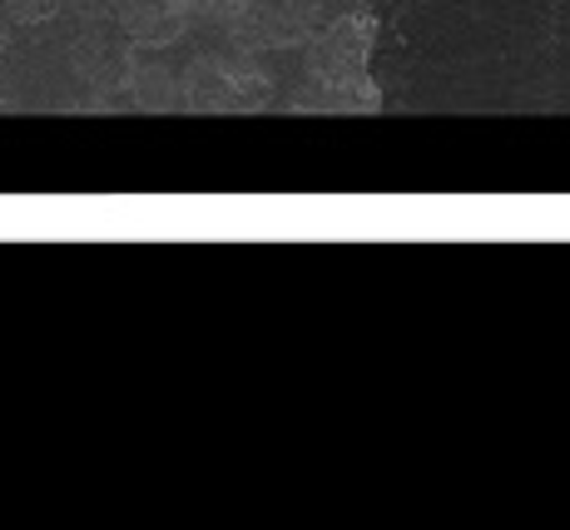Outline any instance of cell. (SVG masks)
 I'll return each instance as SVG.
<instances>
[{
    "mask_svg": "<svg viewBox=\"0 0 570 530\" xmlns=\"http://www.w3.org/2000/svg\"><path fill=\"white\" fill-rule=\"evenodd\" d=\"M303 65H308V80L303 95L293 99L298 109H372L377 105V85H372V36L367 20H333V26L313 30L308 46H303Z\"/></svg>",
    "mask_w": 570,
    "mask_h": 530,
    "instance_id": "6da1fadb",
    "label": "cell"
},
{
    "mask_svg": "<svg viewBox=\"0 0 570 530\" xmlns=\"http://www.w3.org/2000/svg\"><path fill=\"white\" fill-rule=\"evenodd\" d=\"M179 99L184 109L199 115H224V109H263L273 99V75L258 65L254 50H208L194 55L179 70Z\"/></svg>",
    "mask_w": 570,
    "mask_h": 530,
    "instance_id": "7a4b0ae2",
    "label": "cell"
},
{
    "mask_svg": "<svg viewBox=\"0 0 570 530\" xmlns=\"http://www.w3.org/2000/svg\"><path fill=\"white\" fill-rule=\"evenodd\" d=\"M129 55H135V40L119 36L115 20H90V30H80L70 46V70L75 80L85 85L95 99L90 105H125V75H129Z\"/></svg>",
    "mask_w": 570,
    "mask_h": 530,
    "instance_id": "3957f363",
    "label": "cell"
},
{
    "mask_svg": "<svg viewBox=\"0 0 570 530\" xmlns=\"http://www.w3.org/2000/svg\"><path fill=\"white\" fill-rule=\"evenodd\" d=\"M313 36V26L303 16H293L283 0H244V10H238L234 30H228L224 46L234 50H303Z\"/></svg>",
    "mask_w": 570,
    "mask_h": 530,
    "instance_id": "277c9868",
    "label": "cell"
},
{
    "mask_svg": "<svg viewBox=\"0 0 570 530\" xmlns=\"http://www.w3.org/2000/svg\"><path fill=\"white\" fill-rule=\"evenodd\" d=\"M109 20L119 26V36L145 50H169L189 36V6L184 0H115Z\"/></svg>",
    "mask_w": 570,
    "mask_h": 530,
    "instance_id": "5b68a950",
    "label": "cell"
},
{
    "mask_svg": "<svg viewBox=\"0 0 570 530\" xmlns=\"http://www.w3.org/2000/svg\"><path fill=\"white\" fill-rule=\"evenodd\" d=\"M125 105L149 109V115H164V109H184L179 99V70L159 55H149L145 46H135L129 55V75H125Z\"/></svg>",
    "mask_w": 570,
    "mask_h": 530,
    "instance_id": "8992f818",
    "label": "cell"
},
{
    "mask_svg": "<svg viewBox=\"0 0 570 530\" xmlns=\"http://www.w3.org/2000/svg\"><path fill=\"white\" fill-rule=\"evenodd\" d=\"M189 6V36H208V40H228L244 0H184Z\"/></svg>",
    "mask_w": 570,
    "mask_h": 530,
    "instance_id": "52a82bcc",
    "label": "cell"
},
{
    "mask_svg": "<svg viewBox=\"0 0 570 530\" xmlns=\"http://www.w3.org/2000/svg\"><path fill=\"white\" fill-rule=\"evenodd\" d=\"M65 10V0H6V20L10 26H46Z\"/></svg>",
    "mask_w": 570,
    "mask_h": 530,
    "instance_id": "ba28073f",
    "label": "cell"
},
{
    "mask_svg": "<svg viewBox=\"0 0 570 530\" xmlns=\"http://www.w3.org/2000/svg\"><path fill=\"white\" fill-rule=\"evenodd\" d=\"M65 6L80 10L85 20H109V6H115V0H65Z\"/></svg>",
    "mask_w": 570,
    "mask_h": 530,
    "instance_id": "9c48e42d",
    "label": "cell"
},
{
    "mask_svg": "<svg viewBox=\"0 0 570 530\" xmlns=\"http://www.w3.org/2000/svg\"><path fill=\"white\" fill-rule=\"evenodd\" d=\"M283 6H288L293 16H303V20H308V26H313V20H317V10H323V0H283Z\"/></svg>",
    "mask_w": 570,
    "mask_h": 530,
    "instance_id": "30bf717a",
    "label": "cell"
},
{
    "mask_svg": "<svg viewBox=\"0 0 570 530\" xmlns=\"http://www.w3.org/2000/svg\"><path fill=\"white\" fill-rule=\"evenodd\" d=\"M0 50H6V10H0Z\"/></svg>",
    "mask_w": 570,
    "mask_h": 530,
    "instance_id": "8fae6325",
    "label": "cell"
},
{
    "mask_svg": "<svg viewBox=\"0 0 570 530\" xmlns=\"http://www.w3.org/2000/svg\"><path fill=\"white\" fill-rule=\"evenodd\" d=\"M10 105V95H6V80H0V109H6Z\"/></svg>",
    "mask_w": 570,
    "mask_h": 530,
    "instance_id": "7c38bea8",
    "label": "cell"
}]
</instances>
